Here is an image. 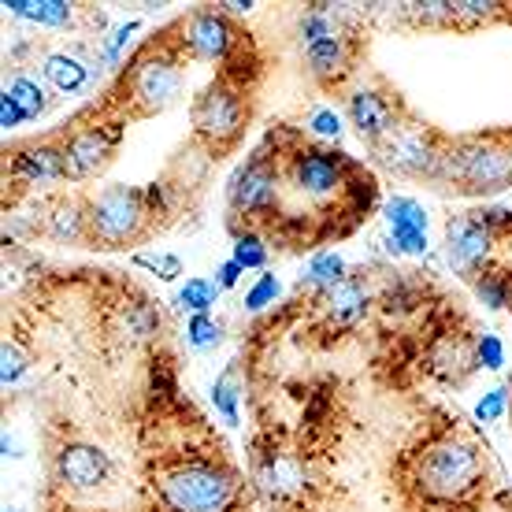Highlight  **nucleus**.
I'll list each match as a JSON object with an SVG mask.
<instances>
[{"instance_id": "a211bd4d", "label": "nucleus", "mask_w": 512, "mask_h": 512, "mask_svg": "<svg viewBox=\"0 0 512 512\" xmlns=\"http://www.w3.org/2000/svg\"><path fill=\"white\" fill-rule=\"evenodd\" d=\"M45 234L60 245H86L90 242V201H82V197L60 201L45 223Z\"/></svg>"}, {"instance_id": "f8f14e48", "label": "nucleus", "mask_w": 512, "mask_h": 512, "mask_svg": "<svg viewBox=\"0 0 512 512\" xmlns=\"http://www.w3.org/2000/svg\"><path fill=\"white\" fill-rule=\"evenodd\" d=\"M446 238H449V260H453V268L461 271V275H468V279H475L483 271V264H487L490 245H494L498 231H490L487 223H479L475 212H468L461 219H449Z\"/></svg>"}, {"instance_id": "a878e982", "label": "nucleus", "mask_w": 512, "mask_h": 512, "mask_svg": "<svg viewBox=\"0 0 512 512\" xmlns=\"http://www.w3.org/2000/svg\"><path fill=\"white\" fill-rule=\"evenodd\" d=\"M231 260H238L242 268H264V264H268V249L260 245V238H256V234H245V238H238V242H234Z\"/></svg>"}, {"instance_id": "20e7f679", "label": "nucleus", "mask_w": 512, "mask_h": 512, "mask_svg": "<svg viewBox=\"0 0 512 512\" xmlns=\"http://www.w3.org/2000/svg\"><path fill=\"white\" fill-rule=\"evenodd\" d=\"M127 93L134 116H153L171 108L182 93V60L171 52H141L127 71Z\"/></svg>"}, {"instance_id": "4be33fe9", "label": "nucleus", "mask_w": 512, "mask_h": 512, "mask_svg": "<svg viewBox=\"0 0 512 512\" xmlns=\"http://www.w3.org/2000/svg\"><path fill=\"white\" fill-rule=\"evenodd\" d=\"M4 93H12L15 104H19V108L26 112V119L41 116V112H45V108L52 104L49 97H45V90H41V86H38V82H34L30 75H15V78H12V86H8Z\"/></svg>"}, {"instance_id": "393cba45", "label": "nucleus", "mask_w": 512, "mask_h": 512, "mask_svg": "<svg viewBox=\"0 0 512 512\" xmlns=\"http://www.w3.org/2000/svg\"><path fill=\"white\" fill-rule=\"evenodd\" d=\"M449 8H453V26H479L501 15V4L494 0H457Z\"/></svg>"}, {"instance_id": "f03ea898", "label": "nucleus", "mask_w": 512, "mask_h": 512, "mask_svg": "<svg viewBox=\"0 0 512 512\" xmlns=\"http://www.w3.org/2000/svg\"><path fill=\"white\" fill-rule=\"evenodd\" d=\"M145 193L134 186H108L90 201V249H127L138 242L149 216Z\"/></svg>"}, {"instance_id": "aec40b11", "label": "nucleus", "mask_w": 512, "mask_h": 512, "mask_svg": "<svg viewBox=\"0 0 512 512\" xmlns=\"http://www.w3.org/2000/svg\"><path fill=\"white\" fill-rule=\"evenodd\" d=\"M45 78L52 82V90L56 93H78L86 86V78L90 71L78 64L75 56H64V52H52L49 60H45Z\"/></svg>"}, {"instance_id": "9d476101", "label": "nucleus", "mask_w": 512, "mask_h": 512, "mask_svg": "<svg viewBox=\"0 0 512 512\" xmlns=\"http://www.w3.org/2000/svg\"><path fill=\"white\" fill-rule=\"evenodd\" d=\"M349 171V160L342 153H331V149H297L290 156V186L297 193H305L312 201H323V197H334L342 190Z\"/></svg>"}, {"instance_id": "412c9836", "label": "nucleus", "mask_w": 512, "mask_h": 512, "mask_svg": "<svg viewBox=\"0 0 512 512\" xmlns=\"http://www.w3.org/2000/svg\"><path fill=\"white\" fill-rule=\"evenodd\" d=\"M327 301H331V312L338 320H353V316H360L364 305H368V290H364L360 279H349L346 275L334 290H327Z\"/></svg>"}, {"instance_id": "9b49d317", "label": "nucleus", "mask_w": 512, "mask_h": 512, "mask_svg": "<svg viewBox=\"0 0 512 512\" xmlns=\"http://www.w3.org/2000/svg\"><path fill=\"white\" fill-rule=\"evenodd\" d=\"M279 205V171L264 153L253 156L231 182V208L238 216H264Z\"/></svg>"}, {"instance_id": "e433bc0d", "label": "nucleus", "mask_w": 512, "mask_h": 512, "mask_svg": "<svg viewBox=\"0 0 512 512\" xmlns=\"http://www.w3.org/2000/svg\"><path fill=\"white\" fill-rule=\"evenodd\" d=\"M130 30H134V23H130V26H119V30H116V38L108 41V52H104L108 60H116V56H119V49L127 45V34H130Z\"/></svg>"}, {"instance_id": "4c0bfd02", "label": "nucleus", "mask_w": 512, "mask_h": 512, "mask_svg": "<svg viewBox=\"0 0 512 512\" xmlns=\"http://www.w3.org/2000/svg\"><path fill=\"white\" fill-rule=\"evenodd\" d=\"M219 8H223V15H245L249 12V8H253V4H249V0H234V4H219Z\"/></svg>"}, {"instance_id": "dca6fc26", "label": "nucleus", "mask_w": 512, "mask_h": 512, "mask_svg": "<svg viewBox=\"0 0 512 512\" xmlns=\"http://www.w3.org/2000/svg\"><path fill=\"white\" fill-rule=\"evenodd\" d=\"M386 219H390V249L405 256H423L427 253V212L420 201L412 197H394L386 205Z\"/></svg>"}, {"instance_id": "f704fd0d", "label": "nucleus", "mask_w": 512, "mask_h": 512, "mask_svg": "<svg viewBox=\"0 0 512 512\" xmlns=\"http://www.w3.org/2000/svg\"><path fill=\"white\" fill-rule=\"evenodd\" d=\"M23 357H19V353H15L12 346H4V383H15V379H19V375H23Z\"/></svg>"}, {"instance_id": "cd10ccee", "label": "nucleus", "mask_w": 512, "mask_h": 512, "mask_svg": "<svg viewBox=\"0 0 512 512\" xmlns=\"http://www.w3.org/2000/svg\"><path fill=\"white\" fill-rule=\"evenodd\" d=\"M275 297H279V279H275V275H260V282L245 294V308L260 312V308H268Z\"/></svg>"}, {"instance_id": "f3484780", "label": "nucleus", "mask_w": 512, "mask_h": 512, "mask_svg": "<svg viewBox=\"0 0 512 512\" xmlns=\"http://www.w3.org/2000/svg\"><path fill=\"white\" fill-rule=\"evenodd\" d=\"M56 468H60V479L71 483V487H101L108 472H112V464L104 457L101 449L93 446H64V453L56 457Z\"/></svg>"}, {"instance_id": "7ed1b4c3", "label": "nucleus", "mask_w": 512, "mask_h": 512, "mask_svg": "<svg viewBox=\"0 0 512 512\" xmlns=\"http://www.w3.org/2000/svg\"><path fill=\"white\" fill-rule=\"evenodd\" d=\"M160 498L171 512H227L234 479L212 464H182L160 479Z\"/></svg>"}, {"instance_id": "2f4dec72", "label": "nucleus", "mask_w": 512, "mask_h": 512, "mask_svg": "<svg viewBox=\"0 0 512 512\" xmlns=\"http://www.w3.org/2000/svg\"><path fill=\"white\" fill-rule=\"evenodd\" d=\"M23 119H26V112L19 108V104H15L12 93H4V97H0V127H4V130H8V127H19Z\"/></svg>"}, {"instance_id": "5701e85b", "label": "nucleus", "mask_w": 512, "mask_h": 512, "mask_svg": "<svg viewBox=\"0 0 512 512\" xmlns=\"http://www.w3.org/2000/svg\"><path fill=\"white\" fill-rule=\"evenodd\" d=\"M219 290H223V286H219V282H212V279H190L186 286H182L179 305L190 308L193 316H208V308L216 305Z\"/></svg>"}, {"instance_id": "0eeeda50", "label": "nucleus", "mask_w": 512, "mask_h": 512, "mask_svg": "<svg viewBox=\"0 0 512 512\" xmlns=\"http://www.w3.org/2000/svg\"><path fill=\"white\" fill-rule=\"evenodd\" d=\"M446 153V141L438 138L435 130L420 127V123H401L390 138L379 145V160L397 175L409 179H431L435 182L438 164Z\"/></svg>"}, {"instance_id": "473e14b6", "label": "nucleus", "mask_w": 512, "mask_h": 512, "mask_svg": "<svg viewBox=\"0 0 512 512\" xmlns=\"http://www.w3.org/2000/svg\"><path fill=\"white\" fill-rule=\"evenodd\" d=\"M501 409H505V390H494V394H487L475 405V416L487 423V420H494V416H501Z\"/></svg>"}, {"instance_id": "7c9ffc66", "label": "nucleus", "mask_w": 512, "mask_h": 512, "mask_svg": "<svg viewBox=\"0 0 512 512\" xmlns=\"http://www.w3.org/2000/svg\"><path fill=\"white\" fill-rule=\"evenodd\" d=\"M216 409L227 416V423H238V409H234V386L231 379H219L216 383Z\"/></svg>"}, {"instance_id": "423d86ee", "label": "nucleus", "mask_w": 512, "mask_h": 512, "mask_svg": "<svg viewBox=\"0 0 512 512\" xmlns=\"http://www.w3.org/2000/svg\"><path fill=\"white\" fill-rule=\"evenodd\" d=\"M245 93L231 82H212L197 104H193V127L197 134L212 145V149H231L234 141L242 138L245 119H249V108L242 101Z\"/></svg>"}, {"instance_id": "c9c22d12", "label": "nucleus", "mask_w": 512, "mask_h": 512, "mask_svg": "<svg viewBox=\"0 0 512 512\" xmlns=\"http://www.w3.org/2000/svg\"><path fill=\"white\" fill-rule=\"evenodd\" d=\"M242 264H238V260H227V264H223V268H219V286H223V290H227V286H234V282L242 279Z\"/></svg>"}, {"instance_id": "b1692460", "label": "nucleus", "mask_w": 512, "mask_h": 512, "mask_svg": "<svg viewBox=\"0 0 512 512\" xmlns=\"http://www.w3.org/2000/svg\"><path fill=\"white\" fill-rule=\"evenodd\" d=\"M346 279V264H342V256L338 253H320L312 260V268H308L305 282L308 286H316V290H334L338 282Z\"/></svg>"}, {"instance_id": "4468645a", "label": "nucleus", "mask_w": 512, "mask_h": 512, "mask_svg": "<svg viewBox=\"0 0 512 512\" xmlns=\"http://www.w3.org/2000/svg\"><path fill=\"white\" fill-rule=\"evenodd\" d=\"M234 34L231 19L223 12H197L190 15V23L182 30V49L197 56V60H227V52L234 49Z\"/></svg>"}, {"instance_id": "6ab92c4d", "label": "nucleus", "mask_w": 512, "mask_h": 512, "mask_svg": "<svg viewBox=\"0 0 512 512\" xmlns=\"http://www.w3.org/2000/svg\"><path fill=\"white\" fill-rule=\"evenodd\" d=\"M4 8L15 19H30V23H41V26L71 23V4H64V0H8Z\"/></svg>"}, {"instance_id": "2eb2a0df", "label": "nucleus", "mask_w": 512, "mask_h": 512, "mask_svg": "<svg viewBox=\"0 0 512 512\" xmlns=\"http://www.w3.org/2000/svg\"><path fill=\"white\" fill-rule=\"evenodd\" d=\"M12 179L30 190V186H52V182L67 179L64 167V145H52V141H41V145H23L12 153Z\"/></svg>"}, {"instance_id": "39448f33", "label": "nucleus", "mask_w": 512, "mask_h": 512, "mask_svg": "<svg viewBox=\"0 0 512 512\" xmlns=\"http://www.w3.org/2000/svg\"><path fill=\"white\" fill-rule=\"evenodd\" d=\"M301 45H305V60L308 71L316 82L323 86H334L353 71V52H349V38L338 30L334 15L327 8H312V12L301 19Z\"/></svg>"}, {"instance_id": "72a5a7b5", "label": "nucleus", "mask_w": 512, "mask_h": 512, "mask_svg": "<svg viewBox=\"0 0 512 512\" xmlns=\"http://www.w3.org/2000/svg\"><path fill=\"white\" fill-rule=\"evenodd\" d=\"M479 357L487 368H501V342L494 334H483V342H479Z\"/></svg>"}, {"instance_id": "c756f323", "label": "nucleus", "mask_w": 512, "mask_h": 512, "mask_svg": "<svg viewBox=\"0 0 512 512\" xmlns=\"http://www.w3.org/2000/svg\"><path fill=\"white\" fill-rule=\"evenodd\" d=\"M138 264L141 268H149V271H156L160 279H175L182 271V260L179 256H167V253H145V256H138Z\"/></svg>"}, {"instance_id": "6e6552de", "label": "nucleus", "mask_w": 512, "mask_h": 512, "mask_svg": "<svg viewBox=\"0 0 512 512\" xmlns=\"http://www.w3.org/2000/svg\"><path fill=\"white\" fill-rule=\"evenodd\" d=\"M475 472H479V457H475V449L461 446V442H438L420 461V483L435 498L461 494L475 479Z\"/></svg>"}, {"instance_id": "ddd939ff", "label": "nucleus", "mask_w": 512, "mask_h": 512, "mask_svg": "<svg viewBox=\"0 0 512 512\" xmlns=\"http://www.w3.org/2000/svg\"><path fill=\"white\" fill-rule=\"evenodd\" d=\"M349 123L357 127L364 141H372L375 149L383 145L397 127H401V108L390 93L383 90H357L349 97Z\"/></svg>"}, {"instance_id": "c85d7f7f", "label": "nucleus", "mask_w": 512, "mask_h": 512, "mask_svg": "<svg viewBox=\"0 0 512 512\" xmlns=\"http://www.w3.org/2000/svg\"><path fill=\"white\" fill-rule=\"evenodd\" d=\"M308 127H312L316 138H342V119H338L334 108H316L312 119H308Z\"/></svg>"}, {"instance_id": "f257e3e1", "label": "nucleus", "mask_w": 512, "mask_h": 512, "mask_svg": "<svg viewBox=\"0 0 512 512\" xmlns=\"http://www.w3.org/2000/svg\"><path fill=\"white\" fill-rule=\"evenodd\" d=\"M435 182L468 197L512 190V138L505 134H475L446 141Z\"/></svg>"}, {"instance_id": "bb28decb", "label": "nucleus", "mask_w": 512, "mask_h": 512, "mask_svg": "<svg viewBox=\"0 0 512 512\" xmlns=\"http://www.w3.org/2000/svg\"><path fill=\"white\" fill-rule=\"evenodd\" d=\"M190 346H197V349H208V346H216L219 338H223V327H219L212 316H193L190 320Z\"/></svg>"}, {"instance_id": "1a4fd4ad", "label": "nucleus", "mask_w": 512, "mask_h": 512, "mask_svg": "<svg viewBox=\"0 0 512 512\" xmlns=\"http://www.w3.org/2000/svg\"><path fill=\"white\" fill-rule=\"evenodd\" d=\"M119 141H123V123H108V127H82L64 141V167L67 182L97 179L104 167L112 164Z\"/></svg>"}]
</instances>
